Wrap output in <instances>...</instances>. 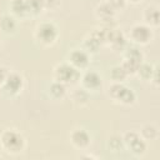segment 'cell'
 <instances>
[{
    "mask_svg": "<svg viewBox=\"0 0 160 160\" xmlns=\"http://www.w3.org/2000/svg\"><path fill=\"white\" fill-rule=\"evenodd\" d=\"M2 148L9 152H19L24 149V138L15 130H5L0 135Z\"/></svg>",
    "mask_w": 160,
    "mask_h": 160,
    "instance_id": "obj_1",
    "label": "cell"
},
{
    "mask_svg": "<svg viewBox=\"0 0 160 160\" xmlns=\"http://www.w3.org/2000/svg\"><path fill=\"white\" fill-rule=\"evenodd\" d=\"M55 78L62 84H72L79 79V71L71 64H60L55 68Z\"/></svg>",
    "mask_w": 160,
    "mask_h": 160,
    "instance_id": "obj_2",
    "label": "cell"
},
{
    "mask_svg": "<svg viewBox=\"0 0 160 160\" xmlns=\"http://www.w3.org/2000/svg\"><path fill=\"white\" fill-rule=\"evenodd\" d=\"M35 35L40 42L49 45V44H52L55 41V39L58 38V29L52 22L45 21V22H41L36 28Z\"/></svg>",
    "mask_w": 160,
    "mask_h": 160,
    "instance_id": "obj_3",
    "label": "cell"
},
{
    "mask_svg": "<svg viewBox=\"0 0 160 160\" xmlns=\"http://www.w3.org/2000/svg\"><path fill=\"white\" fill-rule=\"evenodd\" d=\"M109 90H110L109 91L110 96L115 100H119L122 104H132L135 101V92L131 89H129L119 82L111 85Z\"/></svg>",
    "mask_w": 160,
    "mask_h": 160,
    "instance_id": "obj_4",
    "label": "cell"
},
{
    "mask_svg": "<svg viewBox=\"0 0 160 160\" xmlns=\"http://www.w3.org/2000/svg\"><path fill=\"white\" fill-rule=\"evenodd\" d=\"M122 141L128 145V148L136 155H140V154H144L145 150H146V144L145 141L134 131H130V132H126L124 135V139Z\"/></svg>",
    "mask_w": 160,
    "mask_h": 160,
    "instance_id": "obj_5",
    "label": "cell"
},
{
    "mask_svg": "<svg viewBox=\"0 0 160 160\" xmlns=\"http://www.w3.org/2000/svg\"><path fill=\"white\" fill-rule=\"evenodd\" d=\"M22 88V79L18 74H8L5 81L2 82V90L8 95L18 94Z\"/></svg>",
    "mask_w": 160,
    "mask_h": 160,
    "instance_id": "obj_6",
    "label": "cell"
},
{
    "mask_svg": "<svg viewBox=\"0 0 160 160\" xmlns=\"http://www.w3.org/2000/svg\"><path fill=\"white\" fill-rule=\"evenodd\" d=\"M131 39L140 44H146L151 39V30L145 25H135L131 29Z\"/></svg>",
    "mask_w": 160,
    "mask_h": 160,
    "instance_id": "obj_7",
    "label": "cell"
},
{
    "mask_svg": "<svg viewBox=\"0 0 160 160\" xmlns=\"http://www.w3.org/2000/svg\"><path fill=\"white\" fill-rule=\"evenodd\" d=\"M70 62L76 69H82L89 62V55L84 50H74L70 54Z\"/></svg>",
    "mask_w": 160,
    "mask_h": 160,
    "instance_id": "obj_8",
    "label": "cell"
},
{
    "mask_svg": "<svg viewBox=\"0 0 160 160\" xmlns=\"http://www.w3.org/2000/svg\"><path fill=\"white\" fill-rule=\"evenodd\" d=\"M70 139H71V142L78 148H85L90 142V135L82 129L74 130L70 135Z\"/></svg>",
    "mask_w": 160,
    "mask_h": 160,
    "instance_id": "obj_9",
    "label": "cell"
},
{
    "mask_svg": "<svg viewBox=\"0 0 160 160\" xmlns=\"http://www.w3.org/2000/svg\"><path fill=\"white\" fill-rule=\"evenodd\" d=\"M82 84L89 90H95L101 86V78L95 71H88L82 76Z\"/></svg>",
    "mask_w": 160,
    "mask_h": 160,
    "instance_id": "obj_10",
    "label": "cell"
},
{
    "mask_svg": "<svg viewBox=\"0 0 160 160\" xmlns=\"http://www.w3.org/2000/svg\"><path fill=\"white\" fill-rule=\"evenodd\" d=\"M114 10L115 9L109 2H105V4H101L96 8V14L104 21H111L112 16H114Z\"/></svg>",
    "mask_w": 160,
    "mask_h": 160,
    "instance_id": "obj_11",
    "label": "cell"
},
{
    "mask_svg": "<svg viewBox=\"0 0 160 160\" xmlns=\"http://www.w3.org/2000/svg\"><path fill=\"white\" fill-rule=\"evenodd\" d=\"M10 8H11L12 12L19 15V16H24V15L29 14L26 0H12L10 4Z\"/></svg>",
    "mask_w": 160,
    "mask_h": 160,
    "instance_id": "obj_12",
    "label": "cell"
},
{
    "mask_svg": "<svg viewBox=\"0 0 160 160\" xmlns=\"http://www.w3.org/2000/svg\"><path fill=\"white\" fill-rule=\"evenodd\" d=\"M109 44L114 48V49H122L124 45H125V38L124 35L120 32V31H116V30H112L111 32V36L109 39Z\"/></svg>",
    "mask_w": 160,
    "mask_h": 160,
    "instance_id": "obj_13",
    "label": "cell"
},
{
    "mask_svg": "<svg viewBox=\"0 0 160 160\" xmlns=\"http://www.w3.org/2000/svg\"><path fill=\"white\" fill-rule=\"evenodd\" d=\"M144 18L145 20L151 24V25H158L159 24V11L154 6H149L145 9V12H144Z\"/></svg>",
    "mask_w": 160,
    "mask_h": 160,
    "instance_id": "obj_14",
    "label": "cell"
},
{
    "mask_svg": "<svg viewBox=\"0 0 160 160\" xmlns=\"http://www.w3.org/2000/svg\"><path fill=\"white\" fill-rule=\"evenodd\" d=\"M50 94H51V96L52 98H55V99H60V98H62L64 95H65V92H66V88H65V84H62V82H60V81H55V82H52L51 85H50Z\"/></svg>",
    "mask_w": 160,
    "mask_h": 160,
    "instance_id": "obj_15",
    "label": "cell"
},
{
    "mask_svg": "<svg viewBox=\"0 0 160 160\" xmlns=\"http://www.w3.org/2000/svg\"><path fill=\"white\" fill-rule=\"evenodd\" d=\"M0 28L5 31V32H12L16 28V22L14 20L12 16L10 15H4L0 20Z\"/></svg>",
    "mask_w": 160,
    "mask_h": 160,
    "instance_id": "obj_16",
    "label": "cell"
},
{
    "mask_svg": "<svg viewBox=\"0 0 160 160\" xmlns=\"http://www.w3.org/2000/svg\"><path fill=\"white\" fill-rule=\"evenodd\" d=\"M136 72H139V75H140L142 79L148 80V79H151V76H152V74L155 72V70H154V68H152L150 64H141V62H140V65H139Z\"/></svg>",
    "mask_w": 160,
    "mask_h": 160,
    "instance_id": "obj_17",
    "label": "cell"
},
{
    "mask_svg": "<svg viewBox=\"0 0 160 160\" xmlns=\"http://www.w3.org/2000/svg\"><path fill=\"white\" fill-rule=\"evenodd\" d=\"M126 72H125V70L122 69V66L121 65H118V66H114L112 69H111V71H110V76H111V79L112 80H115L116 82H120V81H122L125 78H126Z\"/></svg>",
    "mask_w": 160,
    "mask_h": 160,
    "instance_id": "obj_18",
    "label": "cell"
},
{
    "mask_svg": "<svg viewBox=\"0 0 160 160\" xmlns=\"http://www.w3.org/2000/svg\"><path fill=\"white\" fill-rule=\"evenodd\" d=\"M140 62L138 61H134V60H130V59H125L121 64L122 69L125 70L126 74H135L138 71V68H139Z\"/></svg>",
    "mask_w": 160,
    "mask_h": 160,
    "instance_id": "obj_19",
    "label": "cell"
},
{
    "mask_svg": "<svg viewBox=\"0 0 160 160\" xmlns=\"http://www.w3.org/2000/svg\"><path fill=\"white\" fill-rule=\"evenodd\" d=\"M26 5L29 14H38L41 11V9H44L42 0H26Z\"/></svg>",
    "mask_w": 160,
    "mask_h": 160,
    "instance_id": "obj_20",
    "label": "cell"
},
{
    "mask_svg": "<svg viewBox=\"0 0 160 160\" xmlns=\"http://www.w3.org/2000/svg\"><path fill=\"white\" fill-rule=\"evenodd\" d=\"M125 56H126V59H130V60H134L138 62H141V60H142V54L138 48H129L126 50Z\"/></svg>",
    "mask_w": 160,
    "mask_h": 160,
    "instance_id": "obj_21",
    "label": "cell"
},
{
    "mask_svg": "<svg viewBox=\"0 0 160 160\" xmlns=\"http://www.w3.org/2000/svg\"><path fill=\"white\" fill-rule=\"evenodd\" d=\"M141 134H142V136L145 138V139H148V140H152V139H155L156 138V135H158V130H156V128L154 126V125H145L142 129H141Z\"/></svg>",
    "mask_w": 160,
    "mask_h": 160,
    "instance_id": "obj_22",
    "label": "cell"
},
{
    "mask_svg": "<svg viewBox=\"0 0 160 160\" xmlns=\"http://www.w3.org/2000/svg\"><path fill=\"white\" fill-rule=\"evenodd\" d=\"M72 100L75 101V102H78V104H85L88 100H89V95H88V92L85 91V90H76L74 94H72Z\"/></svg>",
    "mask_w": 160,
    "mask_h": 160,
    "instance_id": "obj_23",
    "label": "cell"
},
{
    "mask_svg": "<svg viewBox=\"0 0 160 160\" xmlns=\"http://www.w3.org/2000/svg\"><path fill=\"white\" fill-rule=\"evenodd\" d=\"M85 48L89 50V51H96L98 50V48H99V45H100V41L91 34L86 40H85Z\"/></svg>",
    "mask_w": 160,
    "mask_h": 160,
    "instance_id": "obj_24",
    "label": "cell"
},
{
    "mask_svg": "<svg viewBox=\"0 0 160 160\" xmlns=\"http://www.w3.org/2000/svg\"><path fill=\"white\" fill-rule=\"evenodd\" d=\"M109 146H110V149L114 150V151L120 150L121 146H122V139L119 138V136H112V138H110V139H109Z\"/></svg>",
    "mask_w": 160,
    "mask_h": 160,
    "instance_id": "obj_25",
    "label": "cell"
},
{
    "mask_svg": "<svg viewBox=\"0 0 160 160\" xmlns=\"http://www.w3.org/2000/svg\"><path fill=\"white\" fill-rule=\"evenodd\" d=\"M109 4H110L114 9H119V8H124L125 0H109Z\"/></svg>",
    "mask_w": 160,
    "mask_h": 160,
    "instance_id": "obj_26",
    "label": "cell"
},
{
    "mask_svg": "<svg viewBox=\"0 0 160 160\" xmlns=\"http://www.w3.org/2000/svg\"><path fill=\"white\" fill-rule=\"evenodd\" d=\"M6 76H8V72H6L5 68H0V85H2V82L6 79Z\"/></svg>",
    "mask_w": 160,
    "mask_h": 160,
    "instance_id": "obj_27",
    "label": "cell"
},
{
    "mask_svg": "<svg viewBox=\"0 0 160 160\" xmlns=\"http://www.w3.org/2000/svg\"><path fill=\"white\" fill-rule=\"evenodd\" d=\"M55 2H56V0H42L44 8H52Z\"/></svg>",
    "mask_w": 160,
    "mask_h": 160,
    "instance_id": "obj_28",
    "label": "cell"
},
{
    "mask_svg": "<svg viewBox=\"0 0 160 160\" xmlns=\"http://www.w3.org/2000/svg\"><path fill=\"white\" fill-rule=\"evenodd\" d=\"M130 1H131V2H139L140 0H130Z\"/></svg>",
    "mask_w": 160,
    "mask_h": 160,
    "instance_id": "obj_29",
    "label": "cell"
}]
</instances>
